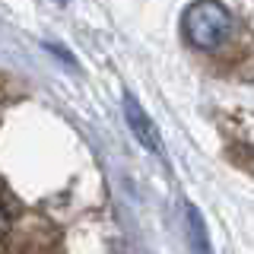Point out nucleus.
<instances>
[{
	"label": "nucleus",
	"instance_id": "nucleus-1",
	"mask_svg": "<svg viewBox=\"0 0 254 254\" xmlns=\"http://www.w3.org/2000/svg\"><path fill=\"white\" fill-rule=\"evenodd\" d=\"M232 32V13L219 0H197L185 13V35L194 48H219Z\"/></svg>",
	"mask_w": 254,
	"mask_h": 254
},
{
	"label": "nucleus",
	"instance_id": "nucleus-2",
	"mask_svg": "<svg viewBox=\"0 0 254 254\" xmlns=\"http://www.w3.org/2000/svg\"><path fill=\"white\" fill-rule=\"evenodd\" d=\"M124 115H127V124H130L133 137L143 143V149H146V153H153V156H162V137H159L156 124L149 121V115L143 111V105L133 99L130 92L124 95Z\"/></svg>",
	"mask_w": 254,
	"mask_h": 254
},
{
	"label": "nucleus",
	"instance_id": "nucleus-3",
	"mask_svg": "<svg viewBox=\"0 0 254 254\" xmlns=\"http://www.w3.org/2000/svg\"><path fill=\"white\" fill-rule=\"evenodd\" d=\"M185 232H188V245H190L194 254H213L210 235H206V226H203V216H200V210H197L194 203H188V226H185Z\"/></svg>",
	"mask_w": 254,
	"mask_h": 254
}]
</instances>
